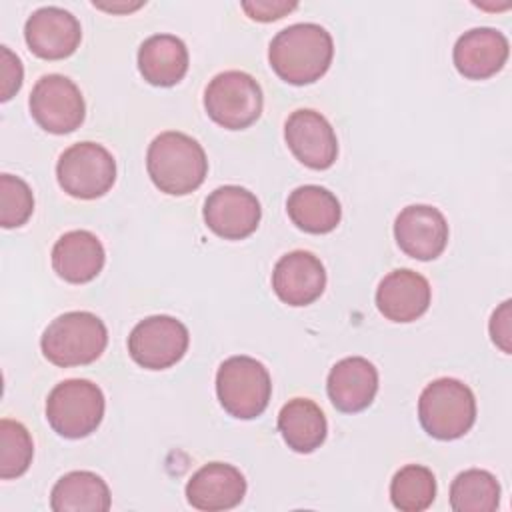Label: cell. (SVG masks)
I'll use <instances>...</instances> for the list:
<instances>
[{"instance_id": "cell-24", "label": "cell", "mask_w": 512, "mask_h": 512, "mask_svg": "<svg viewBox=\"0 0 512 512\" xmlns=\"http://www.w3.org/2000/svg\"><path fill=\"white\" fill-rule=\"evenodd\" d=\"M110 504L108 484L90 470L64 474L50 492V508L54 512H106Z\"/></svg>"}, {"instance_id": "cell-13", "label": "cell", "mask_w": 512, "mask_h": 512, "mask_svg": "<svg viewBox=\"0 0 512 512\" xmlns=\"http://www.w3.org/2000/svg\"><path fill=\"white\" fill-rule=\"evenodd\" d=\"M24 38L30 52L38 58L62 60L80 46L82 28L72 12L60 6H42L28 16Z\"/></svg>"}, {"instance_id": "cell-2", "label": "cell", "mask_w": 512, "mask_h": 512, "mask_svg": "<svg viewBox=\"0 0 512 512\" xmlns=\"http://www.w3.org/2000/svg\"><path fill=\"white\" fill-rule=\"evenodd\" d=\"M146 170L160 192L184 196L204 182L208 158L198 140L184 132L166 130L150 142Z\"/></svg>"}, {"instance_id": "cell-31", "label": "cell", "mask_w": 512, "mask_h": 512, "mask_svg": "<svg viewBox=\"0 0 512 512\" xmlns=\"http://www.w3.org/2000/svg\"><path fill=\"white\" fill-rule=\"evenodd\" d=\"M490 336H492V342L504 352V354H510V334H512V328H510V300H504L494 312H492V318H490Z\"/></svg>"}, {"instance_id": "cell-18", "label": "cell", "mask_w": 512, "mask_h": 512, "mask_svg": "<svg viewBox=\"0 0 512 512\" xmlns=\"http://www.w3.org/2000/svg\"><path fill=\"white\" fill-rule=\"evenodd\" d=\"M508 38L488 26L464 32L452 50L456 70L468 80H486L498 74L508 60Z\"/></svg>"}, {"instance_id": "cell-21", "label": "cell", "mask_w": 512, "mask_h": 512, "mask_svg": "<svg viewBox=\"0 0 512 512\" xmlns=\"http://www.w3.org/2000/svg\"><path fill=\"white\" fill-rule=\"evenodd\" d=\"M188 62V48L174 34H152L138 48V70L152 86L178 84L188 72Z\"/></svg>"}, {"instance_id": "cell-8", "label": "cell", "mask_w": 512, "mask_h": 512, "mask_svg": "<svg viewBox=\"0 0 512 512\" xmlns=\"http://www.w3.org/2000/svg\"><path fill=\"white\" fill-rule=\"evenodd\" d=\"M56 178L68 196L94 200L114 186L116 160L102 144L78 142L60 154Z\"/></svg>"}, {"instance_id": "cell-20", "label": "cell", "mask_w": 512, "mask_h": 512, "mask_svg": "<svg viewBox=\"0 0 512 512\" xmlns=\"http://www.w3.org/2000/svg\"><path fill=\"white\" fill-rule=\"evenodd\" d=\"M106 262L102 242L90 230H70L52 246V268L70 284L94 280Z\"/></svg>"}, {"instance_id": "cell-9", "label": "cell", "mask_w": 512, "mask_h": 512, "mask_svg": "<svg viewBox=\"0 0 512 512\" xmlns=\"http://www.w3.org/2000/svg\"><path fill=\"white\" fill-rule=\"evenodd\" d=\"M188 328L174 316L156 314L140 320L128 336L130 358L146 370H166L188 350Z\"/></svg>"}, {"instance_id": "cell-23", "label": "cell", "mask_w": 512, "mask_h": 512, "mask_svg": "<svg viewBox=\"0 0 512 512\" xmlns=\"http://www.w3.org/2000/svg\"><path fill=\"white\" fill-rule=\"evenodd\" d=\"M278 430L288 448L298 454H310L324 444L328 424L324 412L314 400L292 398L280 408Z\"/></svg>"}, {"instance_id": "cell-28", "label": "cell", "mask_w": 512, "mask_h": 512, "mask_svg": "<svg viewBox=\"0 0 512 512\" xmlns=\"http://www.w3.org/2000/svg\"><path fill=\"white\" fill-rule=\"evenodd\" d=\"M34 212V194L30 186L14 174L0 176V224L2 228H18L28 222Z\"/></svg>"}, {"instance_id": "cell-32", "label": "cell", "mask_w": 512, "mask_h": 512, "mask_svg": "<svg viewBox=\"0 0 512 512\" xmlns=\"http://www.w3.org/2000/svg\"><path fill=\"white\" fill-rule=\"evenodd\" d=\"M96 8H102V10H108V12H130V10H136L142 6V2H136V4H98L94 2Z\"/></svg>"}, {"instance_id": "cell-19", "label": "cell", "mask_w": 512, "mask_h": 512, "mask_svg": "<svg viewBox=\"0 0 512 512\" xmlns=\"http://www.w3.org/2000/svg\"><path fill=\"white\" fill-rule=\"evenodd\" d=\"M326 392L336 410L346 414L362 412L378 392V370L362 356L342 358L328 372Z\"/></svg>"}, {"instance_id": "cell-3", "label": "cell", "mask_w": 512, "mask_h": 512, "mask_svg": "<svg viewBox=\"0 0 512 512\" xmlns=\"http://www.w3.org/2000/svg\"><path fill=\"white\" fill-rule=\"evenodd\" d=\"M108 344L106 324L92 312L72 310L54 318L40 338L42 354L60 368L84 366L100 358Z\"/></svg>"}, {"instance_id": "cell-5", "label": "cell", "mask_w": 512, "mask_h": 512, "mask_svg": "<svg viewBox=\"0 0 512 512\" xmlns=\"http://www.w3.org/2000/svg\"><path fill=\"white\" fill-rule=\"evenodd\" d=\"M216 396L230 416L238 420L258 418L272 396L270 374L252 356H230L218 366Z\"/></svg>"}, {"instance_id": "cell-17", "label": "cell", "mask_w": 512, "mask_h": 512, "mask_svg": "<svg viewBox=\"0 0 512 512\" xmlns=\"http://www.w3.org/2000/svg\"><path fill=\"white\" fill-rule=\"evenodd\" d=\"M246 496L244 474L226 462H210L192 474L186 484V500L202 512L236 508Z\"/></svg>"}, {"instance_id": "cell-27", "label": "cell", "mask_w": 512, "mask_h": 512, "mask_svg": "<svg viewBox=\"0 0 512 512\" xmlns=\"http://www.w3.org/2000/svg\"><path fill=\"white\" fill-rule=\"evenodd\" d=\"M34 456L32 436L24 424L2 418L0 420V478L12 480L22 476Z\"/></svg>"}, {"instance_id": "cell-7", "label": "cell", "mask_w": 512, "mask_h": 512, "mask_svg": "<svg viewBox=\"0 0 512 512\" xmlns=\"http://www.w3.org/2000/svg\"><path fill=\"white\" fill-rule=\"evenodd\" d=\"M264 106V94L254 76L242 70L216 74L204 90L208 116L226 130H244L254 124Z\"/></svg>"}, {"instance_id": "cell-15", "label": "cell", "mask_w": 512, "mask_h": 512, "mask_svg": "<svg viewBox=\"0 0 512 512\" xmlns=\"http://www.w3.org/2000/svg\"><path fill=\"white\" fill-rule=\"evenodd\" d=\"M324 288V264L308 250L284 254L272 270V290L288 306H308L322 296Z\"/></svg>"}, {"instance_id": "cell-29", "label": "cell", "mask_w": 512, "mask_h": 512, "mask_svg": "<svg viewBox=\"0 0 512 512\" xmlns=\"http://www.w3.org/2000/svg\"><path fill=\"white\" fill-rule=\"evenodd\" d=\"M22 78H24V68L20 58L8 48V46H0V100L6 102L10 100L22 86Z\"/></svg>"}, {"instance_id": "cell-11", "label": "cell", "mask_w": 512, "mask_h": 512, "mask_svg": "<svg viewBox=\"0 0 512 512\" xmlns=\"http://www.w3.org/2000/svg\"><path fill=\"white\" fill-rule=\"evenodd\" d=\"M202 214L206 226L216 236L224 240H242L258 228L262 208L250 190L226 184L208 194Z\"/></svg>"}, {"instance_id": "cell-22", "label": "cell", "mask_w": 512, "mask_h": 512, "mask_svg": "<svg viewBox=\"0 0 512 512\" xmlns=\"http://www.w3.org/2000/svg\"><path fill=\"white\" fill-rule=\"evenodd\" d=\"M286 212L300 230L308 234H328L342 218L338 198L324 186L304 184L290 192L286 200Z\"/></svg>"}, {"instance_id": "cell-25", "label": "cell", "mask_w": 512, "mask_h": 512, "mask_svg": "<svg viewBox=\"0 0 512 512\" xmlns=\"http://www.w3.org/2000/svg\"><path fill=\"white\" fill-rule=\"evenodd\" d=\"M498 504L500 484L488 470H464L450 484V508L454 512H494Z\"/></svg>"}, {"instance_id": "cell-10", "label": "cell", "mask_w": 512, "mask_h": 512, "mask_svg": "<svg viewBox=\"0 0 512 512\" xmlns=\"http://www.w3.org/2000/svg\"><path fill=\"white\" fill-rule=\"evenodd\" d=\"M28 106L36 124L50 134H70L86 116L80 88L62 74L42 76L30 92Z\"/></svg>"}, {"instance_id": "cell-14", "label": "cell", "mask_w": 512, "mask_h": 512, "mask_svg": "<svg viewBox=\"0 0 512 512\" xmlns=\"http://www.w3.org/2000/svg\"><path fill=\"white\" fill-rule=\"evenodd\" d=\"M394 238L406 256L434 260L448 244V222L434 206L410 204L394 220Z\"/></svg>"}, {"instance_id": "cell-12", "label": "cell", "mask_w": 512, "mask_h": 512, "mask_svg": "<svg viewBox=\"0 0 512 512\" xmlns=\"http://www.w3.org/2000/svg\"><path fill=\"white\" fill-rule=\"evenodd\" d=\"M284 140L294 158L312 170H326L336 162V132L332 124L312 108H298L286 118Z\"/></svg>"}, {"instance_id": "cell-4", "label": "cell", "mask_w": 512, "mask_h": 512, "mask_svg": "<svg viewBox=\"0 0 512 512\" xmlns=\"http://www.w3.org/2000/svg\"><path fill=\"white\" fill-rule=\"evenodd\" d=\"M418 420L436 440H456L476 422L474 392L458 378H436L418 398Z\"/></svg>"}, {"instance_id": "cell-26", "label": "cell", "mask_w": 512, "mask_h": 512, "mask_svg": "<svg viewBox=\"0 0 512 512\" xmlns=\"http://www.w3.org/2000/svg\"><path fill=\"white\" fill-rule=\"evenodd\" d=\"M436 498V478L422 464L402 466L390 480V500L402 512H424Z\"/></svg>"}, {"instance_id": "cell-16", "label": "cell", "mask_w": 512, "mask_h": 512, "mask_svg": "<svg viewBox=\"0 0 512 512\" xmlns=\"http://www.w3.org/2000/svg\"><path fill=\"white\" fill-rule=\"evenodd\" d=\"M430 300V282L410 268L388 272L376 288V308L390 322L418 320L428 310Z\"/></svg>"}, {"instance_id": "cell-1", "label": "cell", "mask_w": 512, "mask_h": 512, "mask_svg": "<svg viewBox=\"0 0 512 512\" xmlns=\"http://www.w3.org/2000/svg\"><path fill=\"white\" fill-rule=\"evenodd\" d=\"M334 56L330 32L314 22H298L282 28L268 46L272 70L288 84L304 86L320 80Z\"/></svg>"}, {"instance_id": "cell-6", "label": "cell", "mask_w": 512, "mask_h": 512, "mask_svg": "<svg viewBox=\"0 0 512 512\" xmlns=\"http://www.w3.org/2000/svg\"><path fill=\"white\" fill-rule=\"evenodd\" d=\"M106 400L90 380L72 378L56 384L46 398V420L62 438L90 436L104 418Z\"/></svg>"}, {"instance_id": "cell-30", "label": "cell", "mask_w": 512, "mask_h": 512, "mask_svg": "<svg viewBox=\"0 0 512 512\" xmlns=\"http://www.w3.org/2000/svg\"><path fill=\"white\" fill-rule=\"evenodd\" d=\"M242 10L258 22H272L278 20L282 16H286L288 12L298 8V2H286V0H250V2H242L240 4Z\"/></svg>"}]
</instances>
